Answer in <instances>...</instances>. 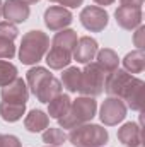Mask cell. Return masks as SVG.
<instances>
[{"label": "cell", "instance_id": "6da1fadb", "mask_svg": "<svg viewBox=\"0 0 145 147\" xmlns=\"http://www.w3.org/2000/svg\"><path fill=\"white\" fill-rule=\"evenodd\" d=\"M50 50V38L43 31H28L19 46V60L24 65H36Z\"/></svg>", "mask_w": 145, "mask_h": 147}, {"label": "cell", "instance_id": "7a4b0ae2", "mask_svg": "<svg viewBox=\"0 0 145 147\" xmlns=\"http://www.w3.org/2000/svg\"><path fill=\"white\" fill-rule=\"evenodd\" d=\"M97 111V101L94 98L89 96H80L75 101H72L70 110L67 111V115H63L62 118H58V123L62 128H68L72 130L79 125L89 123Z\"/></svg>", "mask_w": 145, "mask_h": 147}, {"label": "cell", "instance_id": "3957f363", "mask_svg": "<svg viewBox=\"0 0 145 147\" xmlns=\"http://www.w3.org/2000/svg\"><path fill=\"white\" fill-rule=\"evenodd\" d=\"M67 139L75 147H103L109 140V134L101 125L84 123L72 128Z\"/></svg>", "mask_w": 145, "mask_h": 147}, {"label": "cell", "instance_id": "277c9868", "mask_svg": "<svg viewBox=\"0 0 145 147\" xmlns=\"http://www.w3.org/2000/svg\"><path fill=\"white\" fill-rule=\"evenodd\" d=\"M106 75L108 74L96 62L85 63L84 70H80V89H79V92H82V96H89V98H96V96L103 94Z\"/></svg>", "mask_w": 145, "mask_h": 147}, {"label": "cell", "instance_id": "5b68a950", "mask_svg": "<svg viewBox=\"0 0 145 147\" xmlns=\"http://www.w3.org/2000/svg\"><path fill=\"white\" fill-rule=\"evenodd\" d=\"M126 105L114 96H109L103 101L101 110H99V118L104 125L108 127H114L118 123H121L126 118Z\"/></svg>", "mask_w": 145, "mask_h": 147}, {"label": "cell", "instance_id": "8992f818", "mask_svg": "<svg viewBox=\"0 0 145 147\" xmlns=\"http://www.w3.org/2000/svg\"><path fill=\"white\" fill-rule=\"evenodd\" d=\"M80 24L91 31V33H101L104 31V28L108 26L109 22V16L108 12L103 9V7H97V5H87L82 9L80 16Z\"/></svg>", "mask_w": 145, "mask_h": 147}, {"label": "cell", "instance_id": "52a82bcc", "mask_svg": "<svg viewBox=\"0 0 145 147\" xmlns=\"http://www.w3.org/2000/svg\"><path fill=\"white\" fill-rule=\"evenodd\" d=\"M0 96H2V101L3 103L26 105L28 99H29V89H28V84L21 77H15L10 84H7V86L2 87Z\"/></svg>", "mask_w": 145, "mask_h": 147}, {"label": "cell", "instance_id": "ba28073f", "mask_svg": "<svg viewBox=\"0 0 145 147\" xmlns=\"http://www.w3.org/2000/svg\"><path fill=\"white\" fill-rule=\"evenodd\" d=\"M144 91H145V82L142 79L133 77L130 80V84L125 87V91L121 92L119 99L126 105V108L142 111V108H144Z\"/></svg>", "mask_w": 145, "mask_h": 147}, {"label": "cell", "instance_id": "9c48e42d", "mask_svg": "<svg viewBox=\"0 0 145 147\" xmlns=\"http://www.w3.org/2000/svg\"><path fill=\"white\" fill-rule=\"evenodd\" d=\"M73 21L72 12L65 7L60 5H53L50 9H46L44 12V24L50 31H62L67 29Z\"/></svg>", "mask_w": 145, "mask_h": 147}, {"label": "cell", "instance_id": "30bf717a", "mask_svg": "<svg viewBox=\"0 0 145 147\" xmlns=\"http://www.w3.org/2000/svg\"><path fill=\"white\" fill-rule=\"evenodd\" d=\"M99 51L97 41L91 36H82L77 39V45L72 51V58L79 63H91Z\"/></svg>", "mask_w": 145, "mask_h": 147}, {"label": "cell", "instance_id": "8fae6325", "mask_svg": "<svg viewBox=\"0 0 145 147\" xmlns=\"http://www.w3.org/2000/svg\"><path fill=\"white\" fill-rule=\"evenodd\" d=\"M133 79L132 74H128L125 69H116L113 72H109L106 75V82H104V91L108 92L109 96L119 98L121 92L125 91V87L130 84V80Z\"/></svg>", "mask_w": 145, "mask_h": 147}, {"label": "cell", "instance_id": "7c38bea8", "mask_svg": "<svg viewBox=\"0 0 145 147\" xmlns=\"http://www.w3.org/2000/svg\"><path fill=\"white\" fill-rule=\"evenodd\" d=\"M29 5L22 3L21 0H5L2 5V16L7 19V22L21 24L29 19Z\"/></svg>", "mask_w": 145, "mask_h": 147}, {"label": "cell", "instance_id": "4fadbf2b", "mask_svg": "<svg viewBox=\"0 0 145 147\" xmlns=\"http://www.w3.org/2000/svg\"><path fill=\"white\" fill-rule=\"evenodd\" d=\"M114 17H116V22L119 28L126 29V31H133L137 29L138 26H142V9H133V7H123L119 5L114 12Z\"/></svg>", "mask_w": 145, "mask_h": 147}, {"label": "cell", "instance_id": "5bb4252c", "mask_svg": "<svg viewBox=\"0 0 145 147\" xmlns=\"http://www.w3.org/2000/svg\"><path fill=\"white\" fill-rule=\"evenodd\" d=\"M118 140H119L125 147L138 146V144L144 142V130H142L137 123L128 121V123H125V125L118 130Z\"/></svg>", "mask_w": 145, "mask_h": 147}, {"label": "cell", "instance_id": "9a60e30c", "mask_svg": "<svg viewBox=\"0 0 145 147\" xmlns=\"http://www.w3.org/2000/svg\"><path fill=\"white\" fill-rule=\"evenodd\" d=\"M58 94H62V82L58 79H55L53 75L44 79L41 82V86L36 89V92H34V96L38 98L39 103H50Z\"/></svg>", "mask_w": 145, "mask_h": 147}, {"label": "cell", "instance_id": "2e32d148", "mask_svg": "<svg viewBox=\"0 0 145 147\" xmlns=\"http://www.w3.org/2000/svg\"><path fill=\"white\" fill-rule=\"evenodd\" d=\"M72 62V53L63 50V48H58V46H51L46 53V63L50 69L53 70H62V69H67Z\"/></svg>", "mask_w": 145, "mask_h": 147}, {"label": "cell", "instance_id": "e0dca14e", "mask_svg": "<svg viewBox=\"0 0 145 147\" xmlns=\"http://www.w3.org/2000/svg\"><path fill=\"white\" fill-rule=\"evenodd\" d=\"M48 125H50V116L41 110H31L29 115L24 118V127L31 134L43 132L44 128H48Z\"/></svg>", "mask_w": 145, "mask_h": 147}, {"label": "cell", "instance_id": "ac0fdd59", "mask_svg": "<svg viewBox=\"0 0 145 147\" xmlns=\"http://www.w3.org/2000/svg\"><path fill=\"white\" fill-rule=\"evenodd\" d=\"M70 105H72V99L68 94H58L56 98H53L50 103H48V116L50 118H62L63 115H67V111L70 110Z\"/></svg>", "mask_w": 145, "mask_h": 147}, {"label": "cell", "instance_id": "d6986e66", "mask_svg": "<svg viewBox=\"0 0 145 147\" xmlns=\"http://www.w3.org/2000/svg\"><path fill=\"white\" fill-rule=\"evenodd\" d=\"M123 67L128 74H142L145 69V53L144 50H133L130 53H126V57L123 58Z\"/></svg>", "mask_w": 145, "mask_h": 147}, {"label": "cell", "instance_id": "ffe728a7", "mask_svg": "<svg viewBox=\"0 0 145 147\" xmlns=\"http://www.w3.org/2000/svg\"><path fill=\"white\" fill-rule=\"evenodd\" d=\"M96 63L104 70L106 74L113 72L119 67V58H118V53L111 48H104V50H99L97 55H96Z\"/></svg>", "mask_w": 145, "mask_h": 147}, {"label": "cell", "instance_id": "44dd1931", "mask_svg": "<svg viewBox=\"0 0 145 147\" xmlns=\"http://www.w3.org/2000/svg\"><path fill=\"white\" fill-rule=\"evenodd\" d=\"M77 39L79 38H77V33L73 29H62L60 33H56L53 36L51 45L53 46H58V48H63V50H67V51L72 53L75 45H77Z\"/></svg>", "mask_w": 145, "mask_h": 147}, {"label": "cell", "instance_id": "7402d4cb", "mask_svg": "<svg viewBox=\"0 0 145 147\" xmlns=\"http://www.w3.org/2000/svg\"><path fill=\"white\" fill-rule=\"evenodd\" d=\"M26 113V105H12V103H0V116L3 121L14 123L17 120L22 118V115Z\"/></svg>", "mask_w": 145, "mask_h": 147}, {"label": "cell", "instance_id": "603a6c76", "mask_svg": "<svg viewBox=\"0 0 145 147\" xmlns=\"http://www.w3.org/2000/svg\"><path fill=\"white\" fill-rule=\"evenodd\" d=\"M48 77H51V74H50L48 69H44V67H33V69H29L28 74H26L28 89H31V92L34 94L36 89L41 86V82H43L44 79H48Z\"/></svg>", "mask_w": 145, "mask_h": 147}, {"label": "cell", "instance_id": "cb8c5ba5", "mask_svg": "<svg viewBox=\"0 0 145 147\" xmlns=\"http://www.w3.org/2000/svg\"><path fill=\"white\" fill-rule=\"evenodd\" d=\"M62 84L68 92H79V89H80V69L67 67L62 74Z\"/></svg>", "mask_w": 145, "mask_h": 147}, {"label": "cell", "instance_id": "d4e9b609", "mask_svg": "<svg viewBox=\"0 0 145 147\" xmlns=\"http://www.w3.org/2000/svg\"><path fill=\"white\" fill-rule=\"evenodd\" d=\"M67 140H68V139H67V134H65V130H62V128L48 127V128H44V132H43V142H46L48 146L58 147V146H63Z\"/></svg>", "mask_w": 145, "mask_h": 147}, {"label": "cell", "instance_id": "484cf974", "mask_svg": "<svg viewBox=\"0 0 145 147\" xmlns=\"http://www.w3.org/2000/svg\"><path fill=\"white\" fill-rule=\"evenodd\" d=\"M17 77V67L7 60H0V87L10 84Z\"/></svg>", "mask_w": 145, "mask_h": 147}, {"label": "cell", "instance_id": "4316f807", "mask_svg": "<svg viewBox=\"0 0 145 147\" xmlns=\"http://www.w3.org/2000/svg\"><path fill=\"white\" fill-rule=\"evenodd\" d=\"M19 36V29L15 24L12 22H0V39H9V41H14L15 38Z\"/></svg>", "mask_w": 145, "mask_h": 147}, {"label": "cell", "instance_id": "83f0119b", "mask_svg": "<svg viewBox=\"0 0 145 147\" xmlns=\"http://www.w3.org/2000/svg\"><path fill=\"white\" fill-rule=\"evenodd\" d=\"M15 57V45L9 39H0V60L2 58H14Z\"/></svg>", "mask_w": 145, "mask_h": 147}, {"label": "cell", "instance_id": "f1b7e54d", "mask_svg": "<svg viewBox=\"0 0 145 147\" xmlns=\"http://www.w3.org/2000/svg\"><path fill=\"white\" fill-rule=\"evenodd\" d=\"M133 43L137 46V50H144L145 48V26H138L137 33L133 36Z\"/></svg>", "mask_w": 145, "mask_h": 147}, {"label": "cell", "instance_id": "f546056e", "mask_svg": "<svg viewBox=\"0 0 145 147\" xmlns=\"http://www.w3.org/2000/svg\"><path fill=\"white\" fill-rule=\"evenodd\" d=\"M0 147H21V140L15 135H2Z\"/></svg>", "mask_w": 145, "mask_h": 147}, {"label": "cell", "instance_id": "4dcf8cb0", "mask_svg": "<svg viewBox=\"0 0 145 147\" xmlns=\"http://www.w3.org/2000/svg\"><path fill=\"white\" fill-rule=\"evenodd\" d=\"M123 7H133V9H142L144 0H119Z\"/></svg>", "mask_w": 145, "mask_h": 147}, {"label": "cell", "instance_id": "1f68e13d", "mask_svg": "<svg viewBox=\"0 0 145 147\" xmlns=\"http://www.w3.org/2000/svg\"><path fill=\"white\" fill-rule=\"evenodd\" d=\"M58 3H60V5H63V7H70V9H77V7H80V5L84 3V0H60Z\"/></svg>", "mask_w": 145, "mask_h": 147}, {"label": "cell", "instance_id": "d6a6232c", "mask_svg": "<svg viewBox=\"0 0 145 147\" xmlns=\"http://www.w3.org/2000/svg\"><path fill=\"white\" fill-rule=\"evenodd\" d=\"M94 2H96L97 5H104V7H106V5H111V3H114V0H94Z\"/></svg>", "mask_w": 145, "mask_h": 147}, {"label": "cell", "instance_id": "836d02e7", "mask_svg": "<svg viewBox=\"0 0 145 147\" xmlns=\"http://www.w3.org/2000/svg\"><path fill=\"white\" fill-rule=\"evenodd\" d=\"M22 3H26V5H33V3H38L39 0H21Z\"/></svg>", "mask_w": 145, "mask_h": 147}, {"label": "cell", "instance_id": "e575fe53", "mask_svg": "<svg viewBox=\"0 0 145 147\" xmlns=\"http://www.w3.org/2000/svg\"><path fill=\"white\" fill-rule=\"evenodd\" d=\"M2 5H3V2L0 0V17H2Z\"/></svg>", "mask_w": 145, "mask_h": 147}, {"label": "cell", "instance_id": "d590c367", "mask_svg": "<svg viewBox=\"0 0 145 147\" xmlns=\"http://www.w3.org/2000/svg\"><path fill=\"white\" fill-rule=\"evenodd\" d=\"M133 147H144V142H142V144H138V146H133Z\"/></svg>", "mask_w": 145, "mask_h": 147}, {"label": "cell", "instance_id": "8d00e7d4", "mask_svg": "<svg viewBox=\"0 0 145 147\" xmlns=\"http://www.w3.org/2000/svg\"><path fill=\"white\" fill-rule=\"evenodd\" d=\"M0 144H2V134H0Z\"/></svg>", "mask_w": 145, "mask_h": 147}, {"label": "cell", "instance_id": "74e56055", "mask_svg": "<svg viewBox=\"0 0 145 147\" xmlns=\"http://www.w3.org/2000/svg\"><path fill=\"white\" fill-rule=\"evenodd\" d=\"M50 2H60V0H50Z\"/></svg>", "mask_w": 145, "mask_h": 147}, {"label": "cell", "instance_id": "f35d334b", "mask_svg": "<svg viewBox=\"0 0 145 147\" xmlns=\"http://www.w3.org/2000/svg\"><path fill=\"white\" fill-rule=\"evenodd\" d=\"M46 147H53V146H46Z\"/></svg>", "mask_w": 145, "mask_h": 147}]
</instances>
